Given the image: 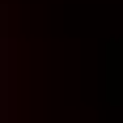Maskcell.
<instances>
[{"instance_id":"6da1fadb","label":"cell","mask_w":123,"mask_h":123,"mask_svg":"<svg viewBox=\"0 0 123 123\" xmlns=\"http://www.w3.org/2000/svg\"><path fill=\"white\" fill-rule=\"evenodd\" d=\"M0 123H13V51H9L4 13H0Z\"/></svg>"}]
</instances>
